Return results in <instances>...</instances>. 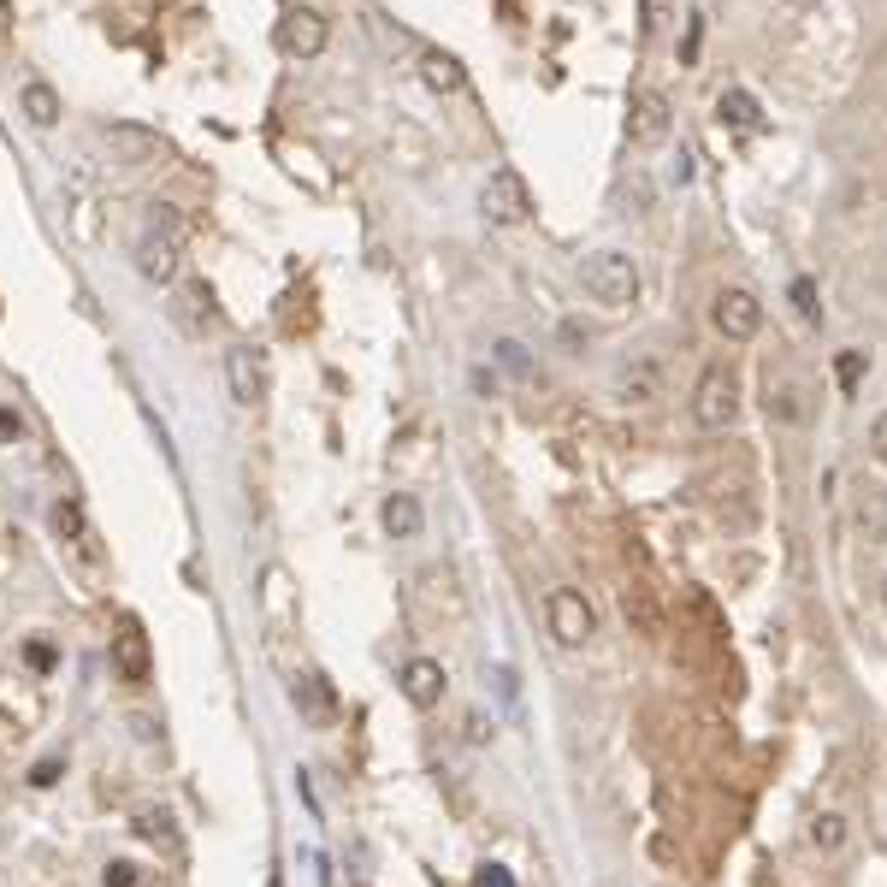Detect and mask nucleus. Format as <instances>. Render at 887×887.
<instances>
[{
  "label": "nucleus",
  "mask_w": 887,
  "mask_h": 887,
  "mask_svg": "<svg viewBox=\"0 0 887 887\" xmlns=\"http://www.w3.org/2000/svg\"><path fill=\"white\" fill-rule=\"evenodd\" d=\"M882 609H887V574H882Z\"/></svg>",
  "instance_id": "nucleus-39"
},
{
  "label": "nucleus",
  "mask_w": 887,
  "mask_h": 887,
  "mask_svg": "<svg viewBox=\"0 0 887 887\" xmlns=\"http://www.w3.org/2000/svg\"><path fill=\"white\" fill-rule=\"evenodd\" d=\"M668 130H675L668 95L639 90V95H633V107H628V137H633V149H657V142H668Z\"/></svg>",
  "instance_id": "nucleus-12"
},
{
  "label": "nucleus",
  "mask_w": 887,
  "mask_h": 887,
  "mask_svg": "<svg viewBox=\"0 0 887 887\" xmlns=\"http://www.w3.org/2000/svg\"><path fill=\"white\" fill-rule=\"evenodd\" d=\"M698 36H704V12H692V24H687V48H680V60H698Z\"/></svg>",
  "instance_id": "nucleus-31"
},
{
  "label": "nucleus",
  "mask_w": 887,
  "mask_h": 887,
  "mask_svg": "<svg viewBox=\"0 0 887 887\" xmlns=\"http://www.w3.org/2000/svg\"><path fill=\"white\" fill-rule=\"evenodd\" d=\"M54 781H60V763H36V775H31V787H54Z\"/></svg>",
  "instance_id": "nucleus-34"
},
{
  "label": "nucleus",
  "mask_w": 887,
  "mask_h": 887,
  "mask_svg": "<svg viewBox=\"0 0 887 887\" xmlns=\"http://www.w3.org/2000/svg\"><path fill=\"white\" fill-rule=\"evenodd\" d=\"M54 533H60V550L71 562H78L83 574H101L107 569V545H101V533L90 527V515H83L78 498H60L54 503Z\"/></svg>",
  "instance_id": "nucleus-2"
},
{
  "label": "nucleus",
  "mask_w": 887,
  "mask_h": 887,
  "mask_svg": "<svg viewBox=\"0 0 887 887\" xmlns=\"http://www.w3.org/2000/svg\"><path fill=\"white\" fill-rule=\"evenodd\" d=\"M734 415H739V385H734V373H728V367H704V373H698V385H692V427L728 432Z\"/></svg>",
  "instance_id": "nucleus-3"
},
{
  "label": "nucleus",
  "mask_w": 887,
  "mask_h": 887,
  "mask_svg": "<svg viewBox=\"0 0 887 887\" xmlns=\"http://www.w3.org/2000/svg\"><path fill=\"white\" fill-rule=\"evenodd\" d=\"M498 361H503L509 373H515V380H533V355H527V343L503 338V343H498Z\"/></svg>",
  "instance_id": "nucleus-27"
},
{
  "label": "nucleus",
  "mask_w": 887,
  "mask_h": 887,
  "mask_svg": "<svg viewBox=\"0 0 887 887\" xmlns=\"http://www.w3.org/2000/svg\"><path fill=\"white\" fill-rule=\"evenodd\" d=\"M479 213H486L491 225H521L533 213V196H527V178H521L515 166H498L486 178V190H479Z\"/></svg>",
  "instance_id": "nucleus-6"
},
{
  "label": "nucleus",
  "mask_w": 887,
  "mask_h": 887,
  "mask_svg": "<svg viewBox=\"0 0 887 887\" xmlns=\"http://www.w3.org/2000/svg\"><path fill=\"white\" fill-rule=\"evenodd\" d=\"M402 698H409L415 710H432L444 698V663L432 657H409L402 663Z\"/></svg>",
  "instance_id": "nucleus-18"
},
{
  "label": "nucleus",
  "mask_w": 887,
  "mask_h": 887,
  "mask_svg": "<svg viewBox=\"0 0 887 887\" xmlns=\"http://www.w3.org/2000/svg\"><path fill=\"white\" fill-rule=\"evenodd\" d=\"M787 7H798V12H805V7H817V0H787Z\"/></svg>",
  "instance_id": "nucleus-38"
},
{
  "label": "nucleus",
  "mask_w": 887,
  "mask_h": 887,
  "mask_svg": "<svg viewBox=\"0 0 887 887\" xmlns=\"http://www.w3.org/2000/svg\"><path fill=\"white\" fill-rule=\"evenodd\" d=\"M763 409L781 420V427H798V420H805L810 409H805V380H798V373H787V367H769L763 373Z\"/></svg>",
  "instance_id": "nucleus-14"
},
{
  "label": "nucleus",
  "mask_w": 887,
  "mask_h": 887,
  "mask_svg": "<svg viewBox=\"0 0 887 887\" xmlns=\"http://www.w3.org/2000/svg\"><path fill=\"white\" fill-rule=\"evenodd\" d=\"M19 113H24V119H31L36 130H54V125H60V113H66V101H60V90H54V83H24V90H19Z\"/></svg>",
  "instance_id": "nucleus-21"
},
{
  "label": "nucleus",
  "mask_w": 887,
  "mask_h": 887,
  "mask_svg": "<svg viewBox=\"0 0 887 887\" xmlns=\"http://www.w3.org/2000/svg\"><path fill=\"white\" fill-rule=\"evenodd\" d=\"M172 319H178L184 331H208L213 319H220V308H213V284L208 279H184L178 284V296H172Z\"/></svg>",
  "instance_id": "nucleus-15"
},
{
  "label": "nucleus",
  "mask_w": 887,
  "mask_h": 887,
  "mask_svg": "<svg viewBox=\"0 0 887 887\" xmlns=\"http://www.w3.org/2000/svg\"><path fill=\"white\" fill-rule=\"evenodd\" d=\"M225 385H231V402H237V409H255V402L267 397V367H260V355L249 343L225 349Z\"/></svg>",
  "instance_id": "nucleus-13"
},
{
  "label": "nucleus",
  "mask_w": 887,
  "mask_h": 887,
  "mask_svg": "<svg viewBox=\"0 0 887 887\" xmlns=\"http://www.w3.org/2000/svg\"><path fill=\"white\" fill-rule=\"evenodd\" d=\"M545 621H550V639H557L562 651L592 645V633H598V616H592L586 592H574V586L550 592V598H545Z\"/></svg>",
  "instance_id": "nucleus-5"
},
{
  "label": "nucleus",
  "mask_w": 887,
  "mask_h": 887,
  "mask_svg": "<svg viewBox=\"0 0 887 887\" xmlns=\"http://www.w3.org/2000/svg\"><path fill=\"white\" fill-rule=\"evenodd\" d=\"M290 704H296V716L308 722V728H338V692H331V680L319 675V668H296Z\"/></svg>",
  "instance_id": "nucleus-11"
},
{
  "label": "nucleus",
  "mask_w": 887,
  "mask_h": 887,
  "mask_svg": "<svg viewBox=\"0 0 887 887\" xmlns=\"http://www.w3.org/2000/svg\"><path fill=\"white\" fill-rule=\"evenodd\" d=\"M639 7H645V36H657L668 24V12H675V0H639Z\"/></svg>",
  "instance_id": "nucleus-29"
},
{
  "label": "nucleus",
  "mask_w": 887,
  "mask_h": 887,
  "mask_svg": "<svg viewBox=\"0 0 887 887\" xmlns=\"http://www.w3.org/2000/svg\"><path fill=\"white\" fill-rule=\"evenodd\" d=\"M710 326L722 331L728 343H751L763 331V302L751 296V290H716V302H710Z\"/></svg>",
  "instance_id": "nucleus-8"
},
{
  "label": "nucleus",
  "mask_w": 887,
  "mask_h": 887,
  "mask_svg": "<svg viewBox=\"0 0 887 887\" xmlns=\"http://www.w3.org/2000/svg\"><path fill=\"white\" fill-rule=\"evenodd\" d=\"M621 616H628V628L639 639H663V604L645 580H628V586H621Z\"/></svg>",
  "instance_id": "nucleus-16"
},
{
  "label": "nucleus",
  "mask_w": 887,
  "mask_h": 887,
  "mask_svg": "<svg viewBox=\"0 0 887 887\" xmlns=\"http://www.w3.org/2000/svg\"><path fill=\"white\" fill-rule=\"evenodd\" d=\"M835 373H840V385L852 390V385H857V373H864V355H840V367H835Z\"/></svg>",
  "instance_id": "nucleus-32"
},
{
  "label": "nucleus",
  "mask_w": 887,
  "mask_h": 887,
  "mask_svg": "<svg viewBox=\"0 0 887 887\" xmlns=\"http://www.w3.org/2000/svg\"><path fill=\"white\" fill-rule=\"evenodd\" d=\"M260 609H267V628H272V633L290 628V616H296V586H290L284 569H267V574H260Z\"/></svg>",
  "instance_id": "nucleus-19"
},
{
  "label": "nucleus",
  "mask_w": 887,
  "mask_h": 887,
  "mask_svg": "<svg viewBox=\"0 0 887 887\" xmlns=\"http://www.w3.org/2000/svg\"><path fill=\"white\" fill-rule=\"evenodd\" d=\"M847 817H840V810H817V817H810V847H817L822 857H835V852H847Z\"/></svg>",
  "instance_id": "nucleus-24"
},
{
  "label": "nucleus",
  "mask_w": 887,
  "mask_h": 887,
  "mask_svg": "<svg viewBox=\"0 0 887 887\" xmlns=\"http://www.w3.org/2000/svg\"><path fill=\"white\" fill-rule=\"evenodd\" d=\"M101 142L113 149V160L119 166H154V160H166V137L137 119H113L107 130H101Z\"/></svg>",
  "instance_id": "nucleus-10"
},
{
  "label": "nucleus",
  "mask_w": 887,
  "mask_h": 887,
  "mask_svg": "<svg viewBox=\"0 0 887 887\" xmlns=\"http://www.w3.org/2000/svg\"><path fill=\"white\" fill-rule=\"evenodd\" d=\"M107 887H142V870L125 864V857H113V864H107Z\"/></svg>",
  "instance_id": "nucleus-30"
},
{
  "label": "nucleus",
  "mask_w": 887,
  "mask_h": 887,
  "mask_svg": "<svg viewBox=\"0 0 887 887\" xmlns=\"http://www.w3.org/2000/svg\"><path fill=\"white\" fill-rule=\"evenodd\" d=\"M793 308L805 314L810 326H817V319H822V302H817V284H810V279H793Z\"/></svg>",
  "instance_id": "nucleus-28"
},
{
  "label": "nucleus",
  "mask_w": 887,
  "mask_h": 887,
  "mask_svg": "<svg viewBox=\"0 0 887 887\" xmlns=\"http://www.w3.org/2000/svg\"><path fill=\"white\" fill-rule=\"evenodd\" d=\"M479 887H515V882H509L503 864H486V870H479Z\"/></svg>",
  "instance_id": "nucleus-33"
},
{
  "label": "nucleus",
  "mask_w": 887,
  "mask_h": 887,
  "mask_svg": "<svg viewBox=\"0 0 887 887\" xmlns=\"http://www.w3.org/2000/svg\"><path fill=\"white\" fill-rule=\"evenodd\" d=\"M12 31V0H0V36Z\"/></svg>",
  "instance_id": "nucleus-37"
},
{
  "label": "nucleus",
  "mask_w": 887,
  "mask_h": 887,
  "mask_svg": "<svg viewBox=\"0 0 887 887\" xmlns=\"http://www.w3.org/2000/svg\"><path fill=\"white\" fill-rule=\"evenodd\" d=\"M716 119L734 125V130H758L763 125V107H758V95H751V90H722L716 95Z\"/></svg>",
  "instance_id": "nucleus-23"
},
{
  "label": "nucleus",
  "mask_w": 887,
  "mask_h": 887,
  "mask_svg": "<svg viewBox=\"0 0 887 887\" xmlns=\"http://www.w3.org/2000/svg\"><path fill=\"white\" fill-rule=\"evenodd\" d=\"M420 78H427V90H432V95H456L462 83H468V71H462L456 54L427 48V54H420Z\"/></svg>",
  "instance_id": "nucleus-22"
},
{
  "label": "nucleus",
  "mask_w": 887,
  "mask_h": 887,
  "mask_svg": "<svg viewBox=\"0 0 887 887\" xmlns=\"http://www.w3.org/2000/svg\"><path fill=\"white\" fill-rule=\"evenodd\" d=\"M468 739H474V746H486V739H491V722H486V716H479V710H474V716H468Z\"/></svg>",
  "instance_id": "nucleus-35"
},
{
  "label": "nucleus",
  "mask_w": 887,
  "mask_h": 887,
  "mask_svg": "<svg viewBox=\"0 0 887 887\" xmlns=\"http://www.w3.org/2000/svg\"><path fill=\"white\" fill-rule=\"evenodd\" d=\"M326 42H331V24L319 7H284V19L272 24V48L284 60H314V54H326Z\"/></svg>",
  "instance_id": "nucleus-4"
},
{
  "label": "nucleus",
  "mask_w": 887,
  "mask_h": 887,
  "mask_svg": "<svg viewBox=\"0 0 887 887\" xmlns=\"http://www.w3.org/2000/svg\"><path fill=\"white\" fill-rule=\"evenodd\" d=\"M609 390H616V402H657L663 397L657 361H621L616 380H609Z\"/></svg>",
  "instance_id": "nucleus-17"
},
{
  "label": "nucleus",
  "mask_w": 887,
  "mask_h": 887,
  "mask_svg": "<svg viewBox=\"0 0 887 887\" xmlns=\"http://www.w3.org/2000/svg\"><path fill=\"white\" fill-rule=\"evenodd\" d=\"M178 267H184L178 225H172V220H154L149 231H142V243H137V272H142L149 284H172V279H178Z\"/></svg>",
  "instance_id": "nucleus-9"
},
{
  "label": "nucleus",
  "mask_w": 887,
  "mask_h": 887,
  "mask_svg": "<svg viewBox=\"0 0 887 887\" xmlns=\"http://www.w3.org/2000/svg\"><path fill=\"white\" fill-rule=\"evenodd\" d=\"M380 521H385L390 539H420V527H427V509H420L415 491H390L385 509H380Z\"/></svg>",
  "instance_id": "nucleus-20"
},
{
  "label": "nucleus",
  "mask_w": 887,
  "mask_h": 887,
  "mask_svg": "<svg viewBox=\"0 0 887 887\" xmlns=\"http://www.w3.org/2000/svg\"><path fill=\"white\" fill-rule=\"evenodd\" d=\"M580 279H586V296L604 302V308H633L639 302V267H633V255H621V249L586 255Z\"/></svg>",
  "instance_id": "nucleus-1"
},
{
  "label": "nucleus",
  "mask_w": 887,
  "mask_h": 887,
  "mask_svg": "<svg viewBox=\"0 0 887 887\" xmlns=\"http://www.w3.org/2000/svg\"><path fill=\"white\" fill-rule=\"evenodd\" d=\"M857 527H864L876 545H887V498H882L876 486H870V491H857Z\"/></svg>",
  "instance_id": "nucleus-25"
},
{
  "label": "nucleus",
  "mask_w": 887,
  "mask_h": 887,
  "mask_svg": "<svg viewBox=\"0 0 887 887\" xmlns=\"http://www.w3.org/2000/svg\"><path fill=\"white\" fill-rule=\"evenodd\" d=\"M137 835L149 840V847H166L172 857H178V835H172V822L160 817V810H142V817H137Z\"/></svg>",
  "instance_id": "nucleus-26"
},
{
  "label": "nucleus",
  "mask_w": 887,
  "mask_h": 887,
  "mask_svg": "<svg viewBox=\"0 0 887 887\" xmlns=\"http://www.w3.org/2000/svg\"><path fill=\"white\" fill-rule=\"evenodd\" d=\"M113 680H125V687H149L154 680V645L137 616H125L113 628Z\"/></svg>",
  "instance_id": "nucleus-7"
},
{
  "label": "nucleus",
  "mask_w": 887,
  "mask_h": 887,
  "mask_svg": "<svg viewBox=\"0 0 887 887\" xmlns=\"http://www.w3.org/2000/svg\"><path fill=\"white\" fill-rule=\"evenodd\" d=\"M870 444H876V456L887 462V415H876V427H870Z\"/></svg>",
  "instance_id": "nucleus-36"
}]
</instances>
